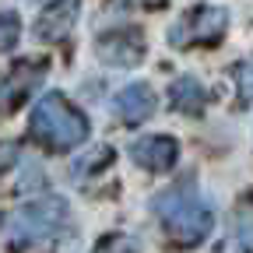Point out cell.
<instances>
[{
    "label": "cell",
    "mask_w": 253,
    "mask_h": 253,
    "mask_svg": "<svg viewBox=\"0 0 253 253\" xmlns=\"http://www.w3.org/2000/svg\"><path fill=\"white\" fill-rule=\"evenodd\" d=\"M28 134L36 137L49 151H71L84 144L88 137V120L78 113L60 91H49L36 102V109L28 113Z\"/></svg>",
    "instance_id": "6da1fadb"
},
{
    "label": "cell",
    "mask_w": 253,
    "mask_h": 253,
    "mask_svg": "<svg viewBox=\"0 0 253 253\" xmlns=\"http://www.w3.org/2000/svg\"><path fill=\"white\" fill-rule=\"evenodd\" d=\"M63 221H67V201L63 197H39V201H28V204L7 211L0 218V229H4L11 246H36L46 236H53Z\"/></svg>",
    "instance_id": "7a4b0ae2"
},
{
    "label": "cell",
    "mask_w": 253,
    "mask_h": 253,
    "mask_svg": "<svg viewBox=\"0 0 253 253\" xmlns=\"http://www.w3.org/2000/svg\"><path fill=\"white\" fill-rule=\"evenodd\" d=\"M158 214H162V225H166V239L172 246H197L208 239L211 225H214V214L204 201L197 197H176L166 194L155 201Z\"/></svg>",
    "instance_id": "3957f363"
},
{
    "label": "cell",
    "mask_w": 253,
    "mask_h": 253,
    "mask_svg": "<svg viewBox=\"0 0 253 253\" xmlns=\"http://www.w3.org/2000/svg\"><path fill=\"white\" fill-rule=\"evenodd\" d=\"M229 32V11L225 7H197L190 11L183 21H176L169 28V42L172 46H214L221 42V36Z\"/></svg>",
    "instance_id": "277c9868"
},
{
    "label": "cell",
    "mask_w": 253,
    "mask_h": 253,
    "mask_svg": "<svg viewBox=\"0 0 253 253\" xmlns=\"http://www.w3.org/2000/svg\"><path fill=\"white\" fill-rule=\"evenodd\" d=\"M95 53L106 67H137L144 60V36L137 28H120V32H109L95 42Z\"/></svg>",
    "instance_id": "5b68a950"
},
{
    "label": "cell",
    "mask_w": 253,
    "mask_h": 253,
    "mask_svg": "<svg viewBox=\"0 0 253 253\" xmlns=\"http://www.w3.org/2000/svg\"><path fill=\"white\" fill-rule=\"evenodd\" d=\"M130 158L148 172H169L179 158V141L169 134H148L130 144Z\"/></svg>",
    "instance_id": "8992f818"
},
{
    "label": "cell",
    "mask_w": 253,
    "mask_h": 253,
    "mask_svg": "<svg viewBox=\"0 0 253 253\" xmlns=\"http://www.w3.org/2000/svg\"><path fill=\"white\" fill-rule=\"evenodd\" d=\"M78 11H81V0H53L36 21V39H42V42L67 39L78 21Z\"/></svg>",
    "instance_id": "52a82bcc"
},
{
    "label": "cell",
    "mask_w": 253,
    "mask_h": 253,
    "mask_svg": "<svg viewBox=\"0 0 253 253\" xmlns=\"http://www.w3.org/2000/svg\"><path fill=\"white\" fill-rule=\"evenodd\" d=\"M113 106H116V116H120L123 123L137 126V123H144V120L155 116L158 99H155L151 84H126V88L116 95V99H113Z\"/></svg>",
    "instance_id": "ba28073f"
},
{
    "label": "cell",
    "mask_w": 253,
    "mask_h": 253,
    "mask_svg": "<svg viewBox=\"0 0 253 253\" xmlns=\"http://www.w3.org/2000/svg\"><path fill=\"white\" fill-rule=\"evenodd\" d=\"M204 102H208V91H204V84H201L197 78L183 74V78H176V81L169 84V106H172V109H179V113H186V116H197V113L204 109Z\"/></svg>",
    "instance_id": "9c48e42d"
},
{
    "label": "cell",
    "mask_w": 253,
    "mask_h": 253,
    "mask_svg": "<svg viewBox=\"0 0 253 253\" xmlns=\"http://www.w3.org/2000/svg\"><path fill=\"white\" fill-rule=\"evenodd\" d=\"M42 74H46V63H42V60H36V63H18V67L7 74V81H4V88L11 91V99H7V102L14 106L25 91H32V88L42 81Z\"/></svg>",
    "instance_id": "30bf717a"
},
{
    "label": "cell",
    "mask_w": 253,
    "mask_h": 253,
    "mask_svg": "<svg viewBox=\"0 0 253 253\" xmlns=\"http://www.w3.org/2000/svg\"><path fill=\"white\" fill-rule=\"evenodd\" d=\"M113 158H116V155H113V148H109V144H95L84 158H78V162H74V176L99 172L102 166H109V162H113Z\"/></svg>",
    "instance_id": "8fae6325"
},
{
    "label": "cell",
    "mask_w": 253,
    "mask_h": 253,
    "mask_svg": "<svg viewBox=\"0 0 253 253\" xmlns=\"http://www.w3.org/2000/svg\"><path fill=\"white\" fill-rule=\"evenodd\" d=\"M21 39V18L14 11H0V53L14 49Z\"/></svg>",
    "instance_id": "7c38bea8"
},
{
    "label": "cell",
    "mask_w": 253,
    "mask_h": 253,
    "mask_svg": "<svg viewBox=\"0 0 253 253\" xmlns=\"http://www.w3.org/2000/svg\"><path fill=\"white\" fill-rule=\"evenodd\" d=\"M91 253H141V243L134 239V236H123V232H116V236H106L99 246H95Z\"/></svg>",
    "instance_id": "4fadbf2b"
},
{
    "label": "cell",
    "mask_w": 253,
    "mask_h": 253,
    "mask_svg": "<svg viewBox=\"0 0 253 253\" xmlns=\"http://www.w3.org/2000/svg\"><path fill=\"white\" fill-rule=\"evenodd\" d=\"M214 253H253V239H250V232H229L214 246Z\"/></svg>",
    "instance_id": "5bb4252c"
},
{
    "label": "cell",
    "mask_w": 253,
    "mask_h": 253,
    "mask_svg": "<svg viewBox=\"0 0 253 253\" xmlns=\"http://www.w3.org/2000/svg\"><path fill=\"white\" fill-rule=\"evenodd\" d=\"M236 84H239V99L253 102V60H243L236 67Z\"/></svg>",
    "instance_id": "9a60e30c"
},
{
    "label": "cell",
    "mask_w": 253,
    "mask_h": 253,
    "mask_svg": "<svg viewBox=\"0 0 253 253\" xmlns=\"http://www.w3.org/2000/svg\"><path fill=\"white\" fill-rule=\"evenodd\" d=\"M14 162H18V144L4 141V144H0V172H4V169H11Z\"/></svg>",
    "instance_id": "2e32d148"
},
{
    "label": "cell",
    "mask_w": 253,
    "mask_h": 253,
    "mask_svg": "<svg viewBox=\"0 0 253 253\" xmlns=\"http://www.w3.org/2000/svg\"><path fill=\"white\" fill-rule=\"evenodd\" d=\"M137 4H144V7H151V11H158V7H166V0H137Z\"/></svg>",
    "instance_id": "e0dca14e"
}]
</instances>
